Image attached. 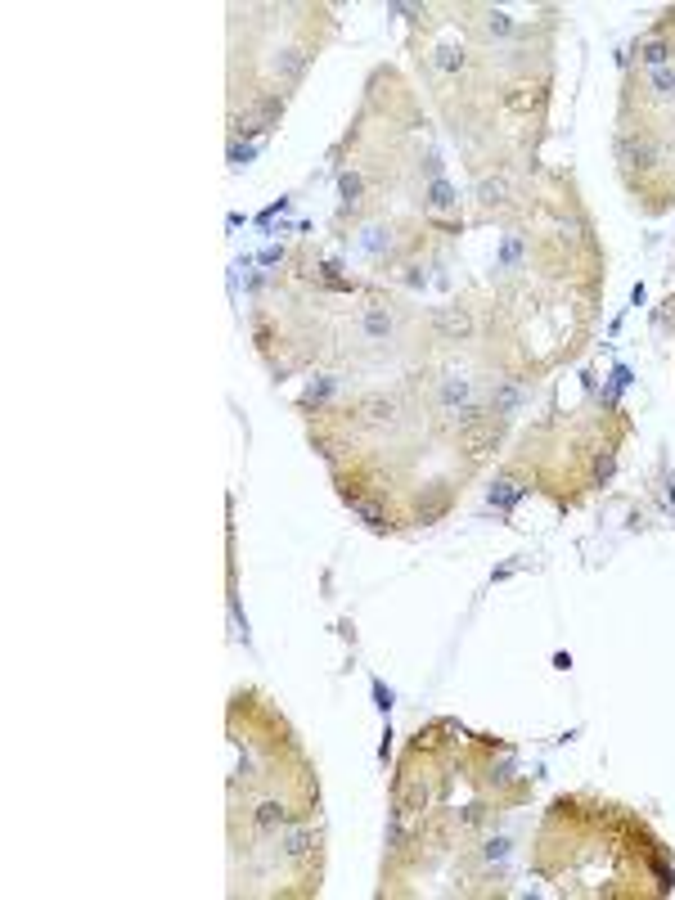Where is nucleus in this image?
Masks as SVG:
<instances>
[{
    "label": "nucleus",
    "instance_id": "obj_5",
    "mask_svg": "<svg viewBox=\"0 0 675 900\" xmlns=\"http://www.w3.org/2000/svg\"><path fill=\"white\" fill-rule=\"evenodd\" d=\"M527 401H531V392H527L522 378H495V383H491V410L504 414V419H513Z\"/></svg>",
    "mask_w": 675,
    "mask_h": 900
},
{
    "label": "nucleus",
    "instance_id": "obj_3",
    "mask_svg": "<svg viewBox=\"0 0 675 900\" xmlns=\"http://www.w3.org/2000/svg\"><path fill=\"white\" fill-rule=\"evenodd\" d=\"M473 401H477V378H468V374L437 378V410L455 414V410H464V405H473Z\"/></svg>",
    "mask_w": 675,
    "mask_h": 900
},
{
    "label": "nucleus",
    "instance_id": "obj_1",
    "mask_svg": "<svg viewBox=\"0 0 675 900\" xmlns=\"http://www.w3.org/2000/svg\"><path fill=\"white\" fill-rule=\"evenodd\" d=\"M275 842H279V860L293 864V869H306L311 855H320V828H315L311 819H297V824H288Z\"/></svg>",
    "mask_w": 675,
    "mask_h": 900
},
{
    "label": "nucleus",
    "instance_id": "obj_7",
    "mask_svg": "<svg viewBox=\"0 0 675 900\" xmlns=\"http://www.w3.org/2000/svg\"><path fill=\"white\" fill-rule=\"evenodd\" d=\"M356 248L365 252V257H374V261H392V230L387 225H365L360 230V239H356Z\"/></svg>",
    "mask_w": 675,
    "mask_h": 900
},
{
    "label": "nucleus",
    "instance_id": "obj_15",
    "mask_svg": "<svg viewBox=\"0 0 675 900\" xmlns=\"http://www.w3.org/2000/svg\"><path fill=\"white\" fill-rule=\"evenodd\" d=\"M338 189H342V207H356L360 194H365V180H360L356 171H347V176L338 180Z\"/></svg>",
    "mask_w": 675,
    "mask_h": 900
},
{
    "label": "nucleus",
    "instance_id": "obj_2",
    "mask_svg": "<svg viewBox=\"0 0 675 900\" xmlns=\"http://www.w3.org/2000/svg\"><path fill=\"white\" fill-rule=\"evenodd\" d=\"M311 59L315 54L306 50V45H284V50H275V59H270V72H275L279 86H302Z\"/></svg>",
    "mask_w": 675,
    "mask_h": 900
},
{
    "label": "nucleus",
    "instance_id": "obj_12",
    "mask_svg": "<svg viewBox=\"0 0 675 900\" xmlns=\"http://www.w3.org/2000/svg\"><path fill=\"white\" fill-rule=\"evenodd\" d=\"M644 90L653 99H675V63H666V68H653L644 77Z\"/></svg>",
    "mask_w": 675,
    "mask_h": 900
},
{
    "label": "nucleus",
    "instance_id": "obj_6",
    "mask_svg": "<svg viewBox=\"0 0 675 900\" xmlns=\"http://www.w3.org/2000/svg\"><path fill=\"white\" fill-rule=\"evenodd\" d=\"M432 329L446 342H459L473 333V315H468L464 306H437V311H432Z\"/></svg>",
    "mask_w": 675,
    "mask_h": 900
},
{
    "label": "nucleus",
    "instance_id": "obj_10",
    "mask_svg": "<svg viewBox=\"0 0 675 900\" xmlns=\"http://www.w3.org/2000/svg\"><path fill=\"white\" fill-rule=\"evenodd\" d=\"M509 194H513L509 176H482L477 180V203H486V207H504Z\"/></svg>",
    "mask_w": 675,
    "mask_h": 900
},
{
    "label": "nucleus",
    "instance_id": "obj_11",
    "mask_svg": "<svg viewBox=\"0 0 675 900\" xmlns=\"http://www.w3.org/2000/svg\"><path fill=\"white\" fill-rule=\"evenodd\" d=\"M338 387H342V378L338 374H320V378H311V387H306V396H302V410H324V401L329 396H338Z\"/></svg>",
    "mask_w": 675,
    "mask_h": 900
},
{
    "label": "nucleus",
    "instance_id": "obj_8",
    "mask_svg": "<svg viewBox=\"0 0 675 900\" xmlns=\"http://www.w3.org/2000/svg\"><path fill=\"white\" fill-rule=\"evenodd\" d=\"M671 54H675V41L671 36H648V41H639V63H644L648 72L653 68H666V63H671Z\"/></svg>",
    "mask_w": 675,
    "mask_h": 900
},
{
    "label": "nucleus",
    "instance_id": "obj_9",
    "mask_svg": "<svg viewBox=\"0 0 675 900\" xmlns=\"http://www.w3.org/2000/svg\"><path fill=\"white\" fill-rule=\"evenodd\" d=\"M423 198H428V212H455V207H459V189L450 185L446 176H441V180H428Z\"/></svg>",
    "mask_w": 675,
    "mask_h": 900
},
{
    "label": "nucleus",
    "instance_id": "obj_4",
    "mask_svg": "<svg viewBox=\"0 0 675 900\" xmlns=\"http://www.w3.org/2000/svg\"><path fill=\"white\" fill-rule=\"evenodd\" d=\"M360 333H365L369 342H387L396 333V306L383 302V297H374V302L360 311Z\"/></svg>",
    "mask_w": 675,
    "mask_h": 900
},
{
    "label": "nucleus",
    "instance_id": "obj_13",
    "mask_svg": "<svg viewBox=\"0 0 675 900\" xmlns=\"http://www.w3.org/2000/svg\"><path fill=\"white\" fill-rule=\"evenodd\" d=\"M527 495V486H518L513 477H504V482H495L491 486V504H500V509H513V504Z\"/></svg>",
    "mask_w": 675,
    "mask_h": 900
},
{
    "label": "nucleus",
    "instance_id": "obj_16",
    "mask_svg": "<svg viewBox=\"0 0 675 900\" xmlns=\"http://www.w3.org/2000/svg\"><path fill=\"white\" fill-rule=\"evenodd\" d=\"M482 27H486L491 36H509V32H513V18L504 14V9H486V14H482Z\"/></svg>",
    "mask_w": 675,
    "mask_h": 900
},
{
    "label": "nucleus",
    "instance_id": "obj_14",
    "mask_svg": "<svg viewBox=\"0 0 675 900\" xmlns=\"http://www.w3.org/2000/svg\"><path fill=\"white\" fill-rule=\"evenodd\" d=\"M432 68H437V72H459V68H464V50H455V45H437V50H432Z\"/></svg>",
    "mask_w": 675,
    "mask_h": 900
}]
</instances>
